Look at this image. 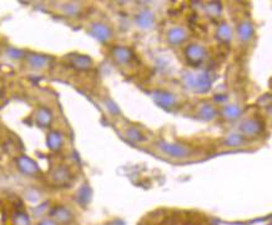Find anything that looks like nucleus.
Returning a JSON list of instances; mask_svg holds the SVG:
<instances>
[{
  "mask_svg": "<svg viewBox=\"0 0 272 225\" xmlns=\"http://www.w3.org/2000/svg\"><path fill=\"white\" fill-rule=\"evenodd\" d=\"M182 81L190 90L195 93H206L211 88V79L206 73H185Z\"/></svg>",
  "mask_w": 272,
  "mask_h": 225,
  "instance_id": "f257e3e1",
  "label": "nucleus"
},
{
  "mask_svg": "<svg viewBox=\"0 0 272 225\" xmlns=\"http://www.w3.org/2000/svg\"><path fill=\"white\" fill-rule=\"evenodd\" d=\"M158 148L164 154L169 155L171 158H176V159H184V158H189L193 151L186 145L180 144V143H167V142H160L158 144Z\"/></svg>",
  "mask_w": 272,
  "mask_h": 225,
  "instance_id": "f03ea898",
  "label": "nucleus"
},
{
  "mask_svg": "<svg viewBox=\"0 0 272 225\" xmlns=\"http://www.w3.org/2000/svg\"><path fill=\"white\" fill-rule=\"evenodd\" d=\"M207 53L206 49L200 44H190L189 47L185 49V56L186 60L189 61L191 65H199L205 60Z\"/></svg>",
  "mask_w": 272,
  "mask_h": 225,
  "instance_id": "7ed1b4c3",
  "label": "nucleus"
},
{
  "mask_svg": "<svg viewBox=\"0 0 272 225\" xmlns=\"http://www.w3.org/2000/svg\"><path fill=\"white\" fill-rule=\"evenodd\" d=\"M16 167H18L21 173L28 176H35L38 175L39 171H40L39 165L36 164L32 158L27 155H20L16 158Z\"/></svg>",
  "mask_w": 272,
  "mask_h": 225,
  "instance_id": "20e7f679",
  "label": "nucleus"
},
{
  "mask_svg": "<svg viewBox=\"0 0 272 225\" xmlns=\"http://www.w3.org/2000/svg\"><path fill=\"white\" fill-rule=\"evenodd\" d=\"M153 100L158 104L159 106L164 109H171L176 105L178 99L174 94L169 92H164V90H155L153 93Z\"/></svg>",
  "mask_w": 272,
  "mask_h": 225,
  "instance_id": "39448f33",
  "label": "nucleus"
},
{
  "mask_svg": "<svg viewBox=\"0 0 272 225\" xmlns=\"http://www.w3.org/2000/svg\"><path fill=\"white\" fill-rule=\"evenodd\" d=\"M240 130L242 137H256L263 130V124L259 119H246L241 123Z\"/></svg>",
  "mask_w": 272,
  "mask_h": 225,
  "instance_id": "423d86ee",
  "label": "nucleus"
},
{
  "mask_svg": "<svg viewBox=\"0 0 272 225\" xmlns=\"http://www.w3.org/2000/svg\"><path fill=\"white\" fill-rule=\"evenodd\" d=\"M90 33L95 39H97V40L102 41V43H106V41L110 40L111 36H113V32H111L110 28L100 21L92 22L90 25Z\"/></svg>",
  "mask_w": 272,
  "mask_h": 225,
  "instance_id": "0eeeda50",
  "label": "nucleus"
},
{
  "mask_svg": "<svg viewBox=\"0 0 272 225\" xmlns=\"http://www.w3.org/2000/svg\"><path fill=\"white\" fill-rule=\"evenodd\" d=\"M25 60H27L28 65L34 70L45 69L50 64L49 56L39 54V53H29V54L25 55Z\"/></svg>",
  "mask_w": 272,
  "mask_h": 225,
  "instance_id": "6e6552de",
  "label": "nucleus"
},
{
  "mask_svg": "<svg viewBox=\"0 0 272 225\" xmlns=\"http://www.w3.org/2000/svg\"><path fill=\"white\" fill-rule=\"evenodd\" d=\"M50 218L60 225H68L74 220V215L66 207H55L50 212Z\"/></svg>",
  "mask_w": 272,
  "mask_h": 225,
  "instance_id": "1a4fd4ad",
  "label": "nucleus"
},
{
  "mask_svg": "<svg viewBox=\"0 0 272 225\" xmlns=\"http://www.w3.org/2000/svg\"><path fill=\"white\" fill-rule=\"evenodd\" d=\"M50 179H52L53 184L57 187H65L71 180V174L66 167H58L55 170H53Z\"/></svg>",
  "mask_w": 272,
  "mask_h": 225,
  "instance_id": "9d476101",
  "label": "nucleus"
},
{
  "mask_svg": "<svg viewBox=\"0 0 272 225\" xmlns=\"http://www.w3.org/2000/svg\"><path fill=\"white\" fill-rule=\"evenodd\" d=\"M68 61L74 69L77 70H89L92 68V60L91 58H89L88 55L83 54H70L68 56Z\"/></svg>",
  "mask_w": 272,
  "mask_h": 225,
  "instance_id": "9b49d317",
  "label": "nucleus"
},
{
  "mask_svg": "<svg viewBox=\"0 0 272 225\" xmlns=\"http://www.w3.org/2000/svg\"><path fill=\"white\" fill-rule=\"evenodd\" d=\"M113 59L120 65H126L134 59V53L130 48L126 47H115L111 52Z\"/></svg>",
  "mask_w": 272,
  "mask_h": 225,
  "instance_id": "f8f14e48",
  "label": "nucleus"
},
{
  "mask_svg": "<svg viewBox=\"0 0 272 225\" xmlns=\"http://www.w3.org/2000/svg\"><path fill=\"white\" fill-rule=\"evenodd\" d=\"M34 118L36 124L41 128H49V126H52L53 120H54V115H53L52 110L45 108V106H40V108L36 109Z\"/></svg>",
  "mask_w": 272,
  "mask_h": 225,
  "instance_id": "ddd939ff",
  "label": "nucleus"
},
{
  "mask_svg": "<svg viewBox=\"0 0 272 225\" xmlns=\"http://www.w3.org/2000/svg\"><path fill=\"white\" fill-rule=\"evenodd\" d=\"M46 145L54 153L61 150L64 145V135L58 130H52L46 137Z\"/></svg>",
  "mask_w": 272,
  "mask_h": 225,
  "instance_id": "4468645a",
  "label": "nucleus"
},
{
  "mask_svg": "<svg viewBox=\"0 0 272 225\" xmlns=\"http://www.w3.org/2000/svg\"><path fill=\"white\" fill-rule=\"evenodd\" d=\"M187 39V32L184 28H172L169 33H167V40L170 44L179 45L184 43Z\"/></svg>",
  "mask_w": 272,
  "mask_h": 225,
  "instance_id": "2eb2a0df",
  "label": "nucleus"
},
{
  "mask_svg": "<svg viewBox=\"0 0 272 225\" xmlns=\"http://www.w3.org/2000/svg\"><path fill=\"white\" fill-rule=\"evenodd\" d=\"M136 24L139 25L141 29H150L153 25L155 24V15L151 11L144 10L136 16Z\"/></svg>",
  "mask_w": 272,
  "mask_h": 225,
  "instance_id": "dca6fc26",
  "label": "nucleus"
},
{
  "mask_svg": "<svg viewBox=\"0 0 272 225\" xmlns=\"http://www.w3.org/2000/svg\"><path fill=\"white\" fill-rule=\"evenodd\" d=\"M254 25L250 21H242L237 27V35L242 41H248L254 36Z\"/></svg>",
  "mask_w": 272,
  "mask_h": 225,
  "instance_id": "f3484780",
  "label": "nucleus"
},
{
  "mask_svg": "<svg viewBox=\"0 0 272 225\" xmlns=\"http://www.w3.org/2000/svg\"><path fill=\"white\" fill-rule=\"evenodd\" d=\"M241 114H242V110L237 105H227L222 109V117L226 120H230V122L238 119L241 117Z\"/></svg>",
  "mask_w": 272,
  "mask_h": 225,
  "instance_id": "a211bd4d",
  "label": "nucleus"
},
{
  "mask_svg": "<svg viewBox=\"0 0 272 225\" xmlns=\"http://www.w3.org/2000/svg\"><path fill=\"white\" fill-rule=\"evenodd\" d=\"M199 117L204 120H212L216 117V109L211 104H204L199 109Z\"/></svg>",
  "mask_w": 272,
  "mask_h": 225,
  "instance_id": "6ab92c4d",
  "label": "nucleus"
},
{
  "mask_svg": "<svg viewBox=\"0 0 272 225\" xmlns=\"http://www.w3.org/2000/svg\"><path fill=\"white\" fill-rule=\"evenodd\" d=\"M216 36H217L218 40L224 41V43H227V41L231 40V36H232L231 28H230L227 24H221L220 27H218Z\"/></svg>",
  "mask_w": 272,
  "mask_h": 225,
  "instance_id": "aec40b11",
  "label": "nucleus"
},
{
  "mask_svg": "<svg viewBox=\"0 0 272 225\" xmlns=\"http://www.w3.org/2000/svg\"><path fill=\"white\" fill-rule=\"evenodd\" d=\"M63 13L68 16H78L81 13V7L78 3H65L61 8Z\"/></svg>",
  "mask_w": 272,
  "mask_h": 225,
  "instance_id": "412c9836",
  "label": "nucleus"
},
{
  "mask_svg": "<svg viewBox=\"0 0 272 225\" xmlns=\"http://www.w3.org/2000/svg\"><path fill=\"white\" fill-rule=\"evenodd\" d=\"M13 225H30L29 215L24 212H16L13 214Z\"/></svg>",
  "mask_w": 272,
  "mask_h": 225,
  "instance_id": "4be33fe9",
  "label": "nucleus"
},
{
  "mask_svg": "<svg viewBox=\"0 0 272 225\" xmlns=\"http://www.w3.org/2000/svg\"><path fill=\"white\" fill-rule=\"evenodd\" d=\"M126 137H128L129 139L133 140V142H135V143L144 142V140H145V137L142 135L141 131H140L137 128L128 129V131H126Z\"/></svg>",
  "mask_w": 272,
  "mask_h": 225,
  "instance_id": "5701e85b",
  "label": "nucleus"
},
{
  "mask_svg": "<svg viewBox=\"0 0 272 225\" xmlns=\"http://www.w3.org/2000/svg\"><path fill=\"white\" fill-rule=\"evenodd\" d=\"M225 143L230 146H238L245 143V138L240 134H231L226 138Z\"/></svg>",
  "mask_w": 272,
  "mask_h": 225,
  "instance_id": "b1692460",
  "label": "nucleus"
},
{
  "mask_svg": "<svg viewBox=\"0 0 272 225\" xmlns=\"http://www.w3.org/2000/svg\"><path fill=\"white\" fill-rule=\"evenodd\" d=\"M91 196V191L88 187H83L81 190L79 191V200L83 202V204H86L89 200H90Z\"/></svg>",
  "mask_w": 272,
  "mask_h": 225,
  "instance_id": "393cba45",
  "label": "nucleus"
},
{
  "mask_svg": "<svg viewBox=\"0 0 272 225\" xmlns=\"http://www.w3.org/2000/svg\"><path fill=\"white\" fill-rule=\"evenodd\" d=\"M206 11L211 16H216L221 13V5L218 3H210L206 7Z\"/></svg>",
  "mask_w": 272,
  "mask_h": 225,
  "instance_id": "a878e982",
  "label": "nucleus"
},
{
  "mask_svg": "<svg viewBox=\"0 0 272 225\" xmlns=\"http://www.w3.org/2000/svg\"><path fill=\"white\" fill-rule=\"evenodd\" d=\"M8 55L12 59H23L27 54H25L23 50H19L16 49V48H9V49H8Z\"/></svg>",
  "mask_w": 272,
  "mask_h": 225,
  "instance_id": "bb28decb",
  "label": "nucleus"
},
{
  "mask_svg": "<svg viewBox=\"0 0 272 225\" xmlns=\"http://www.w3.org/2000/svg\"><path fill=\"white\" fill-rule=\"evenodd\" d=\"M105 104H106V108L109 109V110H110L111 114H114V115H116V114H119L120 110H119V108H117V105L116 104L114 103L113 100L111 99H108L105 101Z\"/></svg>",
  "mask_w": 272,
  "mask_h": 225,
  "instance_id": "cd10ccee",
  "label": "nucleus"
},
{
  "mask_svg": "<svg viewBox=\"0 0 272 225\" xmlns=\"http://www.w3.org/2000/svg\"><path fill=\"white\" fill-rule=\"evenodd\" d=\"M38 225H59L57 221L53 220L52 218H45V219H41L40 221H39Z\"/></svg>",
  "mask_w": 272,
  "mask_h": 225,
  "instance_id": "c85d7f7f",
  "label": "nucleus"
},
{
  "mask_svg": "<svg viewBox=\"0 0 272 225\" xmlns=\"http://www.w3.org/2000/svg\"><path fill=\"white\" fill-rule=\"evenodd\" d=\"M0 99H2V92H0Z\"/></svg>",
  "mask_w": 272,
  "mask_h": 225,
  "instance_id": "c756f323",
  "label": "nucleus"
}]
</instances>
